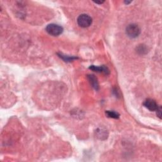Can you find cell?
<instances>
[{"label": "cell", "mask_w": 162, "mask_h": 162, "mask_svg": "<svg viewBox=\"0 0 162 162\" xmlns=\"http://www.w3.org/2000/svg\"><path fill=\"white\" fill-rule=\"evenodd\" d=\"M125 32L127 36L131 38H136L141 34V29L135 23L129 24L125 29Z\"/></svg>", "instance_id": "1"}, {"label": "cell", "mask_w": 162, "mask_h": 162, "mask_svg": "<svg viewBox=\"0 0 162 162\" xmlns=\"http://www.w3.org/2000/svg\"><path fill=\"white\" fill-rule=\"evenodd\" d=\"M46 31L48 33L53 36H58L63 33V28L61 26L55 23H51L47 25Z\"/></svg>", "instance_id": "2"}, {"label": "cell", "mask_w": 162, "mask_h": 162, "mask_svg": "<svg viewBox=\"0 0 162 162\" xmlns=\"http://www.w3.org/2000/svg\"><path fill=\"white\" fill-rule=\"evenodd\" d=\"M77 23L80 27L86 28L92 24L93 19L87 14H81L77 18Z\"/></svg>", "instance_id": "3"}, {"label": "cell", "mask_w": 162, "mask_h": 162, "mask_svg": "<svg viewBox=\"0 0 162 162\" xmlns=\"http://www.w3.org/2000/svg\"><path fill=\"white\" fill-rule=\"evenodd\" d=\"M143 105L151 111H156L158 108V105L155 100L150 98L146 99L143 103Z\"/></svg>", "instance_id": "4"}, {"label": "cell", "mask_w": 162, "mask_h": 162, "mask_svg": "<svg viewBox=\"0 0 162 162\" xmlns=\"http://www.w3.org/2000/svg\"><path fill=\"white\" fill-rule=\"evenodd\" d=\"M89 69L94 72H99V73H103L106 75H108L110 73V70L108 69L107 67L105 65L102 66H95V65H91Z\"/></svg>", "instance_id": "5"}, {"label": "cell", "mask_w": 162, "mask_h": 162, "mask_svg": "<svg viewBox=\"0 0 162 162\" xmlns=\"http://www.w3.org/2000/svg\"><path fill=\"white\" fill-rule=\"evenodd\" d=\"M87 78L89 79V81L92 87L96 91L99 90V86L98 81V79L94 75H87Z\"/></svg>", "instance_id": "6"}, {"label": "cell", "mask_w": 162, "mask_h": 162, "mask_svg": "<svg viewBox=\"0 0 162 162\" xmlns=\"http://www.w3.org/2000/svg\"><path fill=\"white\" fill-rule=\"evenodd\" d=\"M106 115L109 118L118 119L120 117V114L115 111H106Z\"/></svg>", "instance_id": "7"}, {"label": "cell", "mask_w": 162, "mask_h": 162, "mask_svg": "<svg viewBox=\"0 0 162 162\" xmlns=\"http://www.w3.org/2000/svg\"><path fill=\"white\" fill-rule=\"evenodd\" d=\"M59 57H60L62 60H63L65 61H66V62H70V61H72L74 60H76V59H77V57H69V56H67V55H63L62 53H58V54Z\"/></svg>", "instance_id": "8"}, {"label": "cell", "mask_w": 162, "mask_h": 162, "mask_svg": "<svg viewBox=\"0 0 162 162\" xmlns=\"http://www.w3.org/2000/svg\"><path fill=\"white\" fill-rule=\"evenodd\" d=\"M137 52L140 55H144L147 53L148 51V49H147V47L144 45H140L137 46Z\"/></svg>", "instance_id": "9"}, {"label": "cell", "mask_w": 162, "mask_h": 162, "mask_svg": "<svg viewBox=\"0 0 162 162\" xmlns=\"http://www.w3.org/2000/svg\"><path fill=\"white\" fill-rule=\"evenodd\" d=\"M157 116L160 118V119H161V107H158V109L157 110Z\"/></svg>", "instance_id": "10"}, {"label": "cell", "mask_w": 162, "mask_h": 162, "mask_svg": "<svg viewBox=\"0 0 162 162\" xmlns=\"http://www.w3.org/2000/svg\"><path fill=\"white\" fill-rule=\"evenodd\" d=\"M105 1H94V3H95L96 4H99V5H101Z\"/></svg>", "instance_id": "11"}, {"label": "cell", "mask_w": 162, "mask_h": 162, "mask_svg": "<svg viewBox=\"0 0 162 162\" xmlns=\"http://www.w3.org/2000/svg\"><path fill=\"white\" fill-rule=\"evenodd\" d=\"M125 4H127V5H128V4H129V3H132V1H125Z\"/></svg>", "instance_id": "12"}]
</instances>
